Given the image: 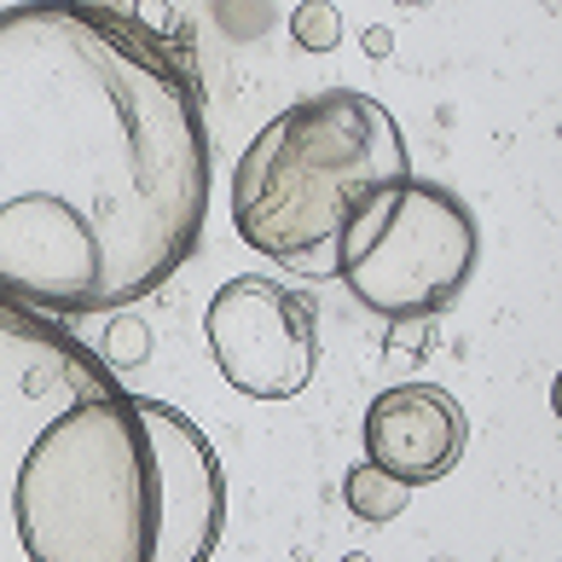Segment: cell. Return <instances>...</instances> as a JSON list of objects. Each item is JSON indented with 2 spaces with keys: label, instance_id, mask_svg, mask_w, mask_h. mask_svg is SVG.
Instances as JSON below:
<instances>
[{
  "label": "cell",
  "instance_id": "obj_6",
  "mask_svg": "<svg viewBox=\"0 0 562 562\" xmlns=\"http://www.w3.org/2000/svg\"><path fill=\"white\" fill-rule=\"evenodd\" d=\"M203 337L221 378L249 401H296L319 371V319L302 290L238 273L210 296Z\"/></svg>",
  "mask_w": 562,
  "mask_h": 562
},
{
  "label": "cell",
  "instance_id": "obj_7",
  "mask_svg": "<svg viewBox=\"0 0 562 562\" xmlns=\"http://www.w3.org/2000/svg\"><path fill=\"white\" fill-rule=\"evenodd\" d=\"M366 464L401 487H429L458 470L470 447V418L447 389L435 383H394L366 406L360 424Z\"/></svg>",
  "mask_w": 562,
  "mask_h": 562
},
{
  "label": "cell",
  "instance_id": "obj_4",
  "mask_svg": "<svg viewBox=\"0 0 562 562\" xmlns=\"http://www.w3.org/2000/svg\"><path fill=\"white\" fill-rule=\"evenodd\" d=\"M475 215L447 186L401 175L348 210L337 233V273L353 302L383 319H424L458 302V290L475 273Z\"/></svg>",
  "mask_w": 562,
  "mask_h": 562
},
{
  "label": "cell",
  "instance_id": "obj_5",
  "mask_svg": "<svg viewBox=\"0 0 562 562\" xmlns=\"http://www.w3.org/2000/svg\"><path fill=\"white\" fill-rule=\"evenodd\" d=\"M116 371L70 337L58 319H41L18 302H0V562H24L12 533V475L35 429L93 394H116Z\"/></svg>",
  "mask_w": 562,
  "mask_h": 562
},
{
  "label": "cell",
  "instance_id": "obj_8",
  "mask_svg": "<svg viewBox=\"0 0 562 562\" xmlns=\"http://www.w3.org/2000/svg\"><path fill=\"white\" fill-rule=\"evenodd\" d=\"M342 498H348V510L360 516V522L383 528V522H394V516L406 510L412 487L389 482V475H383V470H371V464H353V470H348V482H342Z\"/></svg>",
  "mask_w": 562,
  "mask_h": 562
},
{
  "label": "cell",
  "instance_id": "obj_9",
  "mask_svg": "<svg viewBox=\"0 0 562 562\" xmlns=\"http://www.w3.org/2000/svg\"><path fill=\"white\" fill-rule=\"evenodd\" d=\"M296 41L302 47H330L337 41V7H296Z\"/></svg>",
  "mask_w": 562,
  "mask_h": 562
},
{
  "label": "cell",
  "instance_id": "obj_1",
  "mask_svg": "<svg viewBox=\"0 0 562 562\" xmlns=\"http://www.w3.org/2000/svg\"><path fill=\"white\" fill-rule=\"evenodd\" d=\"M198 70L116 7H0V302L116 314L162 290L210 221Z\"/></svg>",
  "mask_w": 562,
  "mask_h": 562
},
{
  "label": "cell",
  "instance_id": "obj_2",
  "mask_svg": "<svg viewBox=\"0 0 562 562\" xmlns=\"http://www.w3.org/2000/svg\"><path fill=\"white\" fill-rule=\"evenodd\" d=\"M226 470L180 406L116 389L53 412L12 475L24 562H210Z\"/></svg>",
  "mask_w": 562,
  "mask_h": 562
},
{
  "label": "cell",
  "instance_id": "obj_3",
  "mask_svg": "<svg viewBox=\"0 0 562 562\" xmlns=\"http://www.w3.org/2000/svg\"><path fill=\"white\" fill-rule=\"evenodd\" d=\"M401 175H412V157L389 105L325 88L284 105L249 139L233 169V226L256 256L325 279L348 210Z\"/></svg>",
  "mask_w": 562,
  "mask_h": 562
}]
</instances>
